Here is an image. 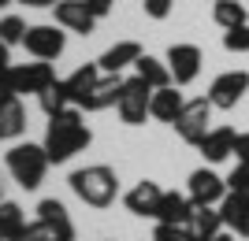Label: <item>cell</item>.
Instances as JSON below:
<instances>
[{
	"instance_id": "1",
	"label": "cell",
	"mask_w": 249,
	"mask_h": 241,
	"mask_svg": "<svg viewBox=\"0 0 249 241\" xmlns=\"http://www.w3.org/2000/svg\"><path fill=\"white\" fill-rule=\"evenodd\" d=\"M89 141H93L89 126L82 123V115H78L74 108H67V112L49 119V130H45L41 145H45V152H49V163H67V160H71L74 152H82Z\"/></svg>"
},
{
	"instance_id": "2",
	"label": "cell",
	"mask_w": 249,
	"mask_h": 241,
	"mask_svg": "<svg viewBox=\"0 0 249 241\" xmlns=\"http://www.w3.org/2000/svg\"><path fill=\"white\" fill-rule=\"evenodd\" d=\"M71 189L78 193V200H86L89 208H108L119 193V178L112 167L93 163V167H78L71 175Z\"/></svg>"
},
{
	"instance_id": "3",
	"label": "cell",
	"mask_w": 249,
	"mask_h": 241,
	"mask_svg": "<svg viewBox=\"0 0 249 241\" xmlns=\"http://www.w3.org/2000/svg\"><path fill=\"white\" fill-rule=\"evenodd\" d=\"M4 160H8L11 178L19 182L22 189H37L41 178H45V171H49V152H45V145H30V141L11 145Z\"/></svg>"
},
{
	"instance_id": "4",
	"label": "cell",
	"mask_w": 249,
	"mask_h": 241,
	"mask_svg": "<svg viewBox=\"0 0 249 241\" xmlns=\"http://www.w3.org/2000/svg\"><path fill=\"white\" fill-rule=\"evenodd\" d=\"M149 100H153V85L134 74V78H126V82H123V93H119L115 112H119V119H123L126 126H142L145 115H149Z\"/></svg>"
},
{
	"instance_id": "5",
	"label": "cell",
	"mask_w": 249,
	"mask_h": 241,
	"mask_svg": "<svg viewBox=\"0 0 249 241\" xmlns=\"http://www.w3.org/2000/svg\"><path fill=\"white\" fill-rule=\"evenodd\" d=\"M208 119H212V104H208V96H194V100L182 104V112H178V119L171 126L178 130V137H182L186 145H201L205 134H208Z\"/></svg>"
},
{
	"instance_id": "6",
	"label": "cell",
	"mask_w": 249,
	"mask_h": 241,
	"mask_svg": "<svg viewBox=\"0 0 249 241\" xmlns=\"http://www.w3.org/2000/svg\"><path fill=\"white\" fill-rule=\"evenodd\" d=\"M52 82H56V71H52V63H45V60L8 67V85H11V93H15V96H22V93H37V96H41Z\"/></svg>"
},
{
	"instance_id": "7",
	"label": "cell",
	"mask_w": 249,
	"mask_h": 241,
	"mask_svg": "<svg viewBox=\"0 0 249 241\" xmlns=\"http://www.w3.org/2000/svg\"><path fill=\"white\" fill-rule=\"evenodd\" d=\"M246 93H249V71H223L208 85V104L219 112H231Z\"/></svg>"
},
{
	"instance_id": "8",
	"label": "cell",
	"mask_w": 249,
	"mask_h": 241,
	"mask_svg": "<svg viewBox=\"0 0 249 241\" xmlns=\"http://www.w3.org/2000/svg\"><path fill=\"white\" fill-rule=\"evenodd\" d=\"M63 45H67V37H63V26H49V22H41V26H30L26 30V37H22V48L34 56V60H60L63 56Z\"/></svg>"
},
{
	"instance_id": "9",
	"label": "cell",
	"mask_w": 249,
	"mask_h": 241,
	"mask_svg": "<svg viewBox=\"0 0 249 241\" xmlns=\"http://www.w3.org/2000/svg\"><path fill=\"white\" fill-rule=\"evenodd\" d=\"M201 48L197 45H171L167 48V67H171V82L175 85H190L201 74Z\"/></svg>"
},
{
	"instance_id": "10",
	"label": "cell",
	"mask_w": 249,
	"mask_h": 241,
	"mask_svg": "<svg viewBox=\"0 0 249 241\" xmlns=\"http://www.w3.org/2000/svg\"><path fill=\"white\" fill-rule=\"evenodd\" d=\"M227 193H231V189H227V178H219L216 171L201 167V171H194V175H190V193H186V197L194 200V204H219Z\"/></svg>"
},
{
	"instance_id": "11",
	"label": "cell",
	"mask_w": 249,
	"mask_h": 241,
	"mask_svg": "<svg viewBox=\"0 0 249 241\" xmlns=\"http://www.w3.org/2000/svg\"><path fill=\"white\" fill-rule=\"evenodd\" d=\"M56 26H63V30H71V33H93L97 19H93V11L86 8L82 0H56Z\"/></svg>"
},
{
	"instance_id": "12",
	"label": "cell",
	"mask_w": 249,
	"mask_h": 241,
	"mask_svg": "<svg viewBox=\"0 0 249 241\" xmlns=\"http://www.w3.org/2000/svg\"><path fill=\"white\" fill-rule=\"evenodd\" d=\"M194 200L182 197V193H164L160 197V208H156V223H167V226H190V219H194Z\"/></svg>"
},
{
	"instance_id": "13",
	"label": "cell",
	"mask_w": 249,
	"mask_h": 241,
	"mask_svg": "<svg viewBox=\"0 0 249 241\" xmlns=\"http://www.w3.org/2000/svg\"><path fill=\"white\" fill-rule=\"evenodd\" d=\"M123 82L126 78H119V74H104L101 82L86 93V100L78 108L82 112H104V108H112V104H119V93H123Z\"/></svg>"
},
{
	"instance_id": "14",
	"label": "cell",
	"mask_w": 249,
	"mask_h": 241,
	"mask_svg": "<svg viewBox=\"0 0 249 241\" xmlns=\"http://www.w3.org/2000/svg\"><path fill=\"white\" fill-rule=\"evenodd\" d=\"M160 197H164V189L156 186V182L145 178V182H138V186L123 197V204H126V211H134V215H142V219H145V215H153V219H156Z\"/></svg>"
},
{
	"instance_id": "15",
	"label": "cell",
	"mask_w": 249,
	"mask_h": 241,
	"mask_svg": "<svg viewBox=\"0 0 249 241\" xmlns=\"http://www.w3.org/2000/svg\"><path fill=\"white\" fill-rule=\"evenodd\" d=\"M234 141H238V134L231 130V126H216V130H208L205 141H201V156L208 160V163H223L227 156H234Z\"/></svg>"
},
{
	"instance_id": "16",
	"label": "cell",
	"mask_w": 249,
	"mask_h": 241,
	"mask_svg": "<svg viewBox=\"0 0 249 241\" xmlns=\"http://www.w3.org/2000/svg\"><path fill=\"white\" fill-rule=\"evenodd\" d=\"M219 215H223V226L249 238V197L246 193H227L219 200Z\"/></svg>"
},
{
	"instance_id": "17",
	"label": "cell",
	"mask_w": 249,
	"mask_h": 241,
	"mask_svg": "<svg viewBox=\"0 0 249 241\" xmlns=\"http://www.w3.org/2000/svg\"><path fill=\"white\" fill-rule=\"evenodd\" d=\"M26 134V108L19 96L0 100V141H15Z\"/></svg>"
},
{
	"instance_id": "18",
	"label": "cell",
	"mask_w": 249,
	"mask_h": 241,
	"mask_svg": "<svg viewBox=\"0 0 249 241\" xmlns=\"http://www.w3.org/2000/svg\"><path fill=\"white\" fill-rule=\"evenodd\" d=\"M142 60V45L138 41H115L108 52L97 60V67H101V74H119L123 67H130V63Z\"/></svg>"
},
{
	"instance_id": "19",
	"label": "cell",
	"mask_w": 249,
	"mask_h": 241,
	"mask_svg": "<svg viewBox=\"0 0 249 241\" xmlns=\"http://www.w3.org/2000/svg\"><path fill=\"white\" fill-rule=\"evenodd\" d=\"M182 93L178 85H164V89H153V100H149V115L160 119V123H175L178 112H182Z\"/></svg>"
},
{
	"instance_id": "20",
	"label": "cell",
	"mask_w": 249,
	"mask_h": 241,
	"mask_svg": "<svg viewBox=\"0 0 249 241\" xmlns=\"http://www.w3.org/2000/svg\"><path fill=\"white\" fill-rule=\"evenodd\" d=\"M190 230L197 241H212L219 230H223V215H219L216 204H197L194 208V219H190Z\"/></svg>"
},
{
	"instance_id": "21",
	"label": "cell",
	"mask_w": 249,
	"mask_h": 241,
	"mask_svg": "<svg viewBox=\"0 0 249 241\" xmlns=\"http://www.w3.org/2000/svg\"><path fill=\"white\" fill-rule=\"evenodd\" d=\"M134 71H138V78H145L153 89L175 85V82H171V67H167V60H156V56H149V52H142V60L134 63Z\"/></svg>"
},
{
	"instance_id": "22",
	"label": "cell",
	"mask_w": 249,
	"mask_h": 241,
	"mask_svg": "<svg viewBox=\"0 0 249 241\" xmlns=\"http://www.w3.org/2000/svg\"><path fill=\"white\" fill-rule=\"evenodd\" d=\"M26 215H22L19 204H11V200H0V241H19L26 234Z\"/></svg>"
},
{
	"instance_id": "23",
	"label": "cell",
	"mask_w": 249,
	"mask_h": 241,
	"mask_svg": "<svg viewBox=\"0 0 249 241\" xmlns=\"http://www.w3.org/2000/svg\"><path fill=\"white\" fill-rule=\"evenodd\" d=\"M63 82H67V93H71V100H74V104H82L86 93H89V89L101 82V67H97V63H82V67H78L71 78H63Z\"/></svg>"
},
{
	"instance_id": "24",
	"label": "cell",
	"mask_w": 249,
	"mask_h": 241,
	"mask_svg": "<svg viewBox=\"0 0 249 241\" xmlns=\"http://www.w3.org/2000/svg\"><path fill=\"white\" fill-rule=\"evenodd\" d=\"M212 19H216V26H223V30H234V26H246L249 22V11H246L242 0H216Z\"/></svg>"
},
{
	"instance_id": "25",
	"label": "cell",
	"mask_w": 249,
	"mask_h": 241,
	"mask_svg": "<svg viewBox=\"0 0 249 241\" xmlns=\"http://www.w3.org/2000/svg\"><path fill=\"white\" fill-rule=\"evenodd\" d=\"M37 100H41V112H45L49 119H52V115H60V112H67V108L74 104L71 93H67V82H63V78H56V82H52L49 89L37 96Z\"/></svg>"
},
{
	"instance_id": "26",
	"label": "cell",
	"mask_w": 249,
	"mask_h": 241,
	"mask_svg": "<svg viewBox=\"0 0 249 241\" xmlns=\"http://www.w3.org/2000/svg\"><path fill=\"white\" fill-rule=\"evenodd\" d=\"M37 219L41 223H49V226H60V230H67V234H74V226H71V215H67V208H63L60 200H41L37 204Z\"/></svg>"
},
{
	"instance_id": "27",
	"label": "cell",
	"mask_w": 249,
	"mask_h": 241,
	"mask_svg": "<svg viewBox=\"0 0 249 241\" xmlns=\"http://www.w3.org/2000/svg\"><path fill=\"white\" fill-rule=\"evenodd\" d=\"M26 30H30V26H26L19 15H4V19H0V41L8 45V48H11V45H22Z\"/></svg>"
},
{
	"instance_id": "28",
	"label": "cell",
	"mask_w": 249,
	"mask_h": 241,
	"mask_svg": "<svg viewBox=\"0 0 249 241\" xmlns=\"http://www.w3.org/2000/svg\"><path fill=\"white\" fill-rule=\"evenodd\" d=\"M223 48L227 52H249V22L234 26V30H223Z\"/></svg>"
},
{
	"instance_id": "29",
	"label": "cell",
	"mask_w": 249,
	"mask_h": 241,
	"mask_svg": "<svg viewBox=\"0 0 249 241\" xmlns=\"http://www.w3.org/2000/svg\"><path fill=\"white\" fill-rule=\"evenodd\" d=\"M153 241H197L190 226H167V223H156Z\"/></svg>"
},
{
	"instance_id": "30",
	"label": "cell",
	"mask_w": 249,
	"mask_h": 241,
	"mask_svg": "<svg viewBox=\"0 0 249 241\" xmlns=\"http://www.w3.org/2000/svg\"><path fill=\"white\" fill-rule=\"evenodd\" d=\"M227 189H231V193H246V197H249V163H238V167L231 171Z\"/></svg>"
},
{
	"instance_id": "31",
	"label": "cell",
	"mask_w": 249,
	"mask_h": 241,
	"mask_svg": "<svg viewBox=\"0 0 249 241\" xmlns=\"http://www.w3.org/2000/svg\"><path fill=\"white\" fill-rule=\"evenodd\" d=\"M142 8H145L149 19H167V15H171V8H175V0H145Z\"/></svg>"
},
{
	"instance_id": "32",
	"label": "cell",
	"mask_w": 249,
	"mask_h": 241,
	"mask_svg": "<svg viewBox=\"0 0 249 241\" xmlns=\"http://www.w3.org/2000/svg\"><path fill=\"white\" fill-rule=\"evenodd\" d=\"M86 8L93 11V19H104V15H108V11H112V4L115 0H82Z\"/></svg>"
},
{
	"instance_id": "33",
	"label": "cell",
	"mask_w": 249,
	"mask_h": 241,
	"mask_svg": "<svg viewBox=\"0 0 249 241\" xmlns=\"http://www.w3.org/2000/svg\"><path fill=\"white\" fill-rule=\"evenodd\" d=\"M234 156H238V163H249V134H238V141H234Z\"/></svg>"
},
{
	"instance_id": "34",
	"label": "cell",
	"mask_w": 249,
	"mask_h": 241,
	"mask_svg": "<svg viewBox=\"0 0 249 241\" xmlns=\"http://www.w3.org/2000/svg\"><path fill=\"white\" fill-rule=\"evenodd\" d=\"M26 8H56V0H19Z\"/></svg>"
},
{
	"instance_id": "35",
	"label": "cell",
	"mask_w": 249,
	"mask_h": 241,
	"mask_svg": "<svg viewBox=\"0 0 249 241\" xmlns=\"http://www.w3.org/2000/svg\"><path fill=\"white\" fill-rule=\"evenodd\" d=\"M8 52H11V48H8V45H4V41H0V67H11V60H8Z\"/></svg>"
},
{
	"instance_id": "36",
	"label": "cell",
	"mask_w": 249,
	"mask_h": 241,
	"mask_svg": "<svg viewBox=\"0 0 249 241\" xmlns=\"http://www.w3.org/2000/svg\"><path fill=\"white\" fill-rule=\"evenodd\" d=\"M212 241H234V234H216Z\"/></svg>"
},
{
	"instance_id": "37",
	"label": "cell",
	"mask_w": 249,
	"mask_h": 241,
	"mask_svg": "<svg viewBox=\"0 0 249 241\" xmlns=\"http://www.w3.org/2000/svg\"><path fill=\"white\" fill-rule=\"evenodd\" d=\"M8 4H11V0H0V8H8Z\"/></svg>"
},
{
	"instance_id": "38",
	"label": "cell",
	"mask_w": 249,
	"mask_h": 241,
	"mask_svg": "<svg viewBox=\"0 0 249 241\" xmlns=\"http://www.w3.org/2000/svg\"><path fill=\"white\" fill-rule=\"evenodd\" d=\"M0 200H4V193H0Z\"/></svg>"
},
{
	"instance_id": "39",
	"label": "cell",
	"mask_w": 249,
	"mask_h": 241,
	"mask_svg": "<svg viewBox=\"0 0 249 241\" xmlns=\"http://www.w3.org/2000/svg\"><path fill=\"white\" fill-rule=\"evenodd\" d=\"M212 4H216V0H212Z\"/></svg>"
}]
</instances>
